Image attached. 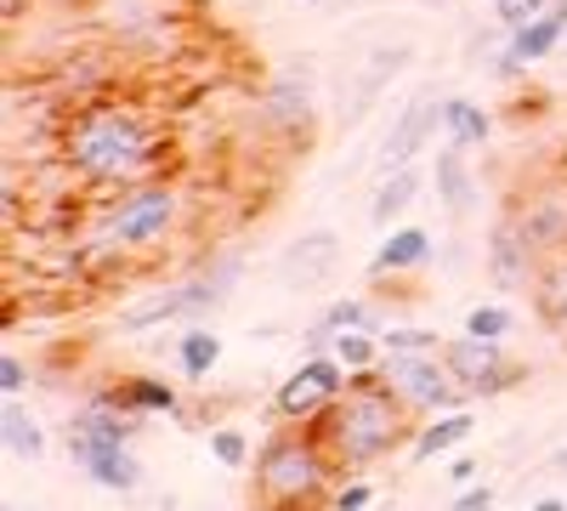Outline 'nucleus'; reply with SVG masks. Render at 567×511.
<instances>
[{
  "label": "nucleus",
  "instance_id": "5",
  "mask_svg": "<svg viewBox=\"0 0 567 511\" xmlns=\"http://www.w3.org/2000/svg\"><path fill=\"white\" fill-rule=\"evenodd\" d=\"M381 381L398 392V403L409 409V415H443V409H465L471 398L460 392V381L449 376V364H443V352H386V364H381Z\"/></svg>",
  "mask_w": 567,
  "mask_h": 511
},
{
  "label": "nucleus",
  "instance_id": "35",
  "mask_svg": "<svg viewBox=\"0 0 567 511\" xmlns=\"http://www.w3.org/2000/svg\"><path fill=\"white\" fill-rule=\"evenodd\" d=\"M477 472H483V467H477L471 454H454V460H449V483H454V489H471V483H477Z\"/></svg>",
  "mask_w": 567,
  "mask_h": 511
},
{
  "label": "nucleus",
  "instance_id": "18",
  "mask_svg": "<svg viewBox=\"0 0 567 511\" xmlns=\"http://www.w3.org/2000/svg\"><path fill=\"white\" fill-rule=\"evenodd\" d=\"M432 182H437V194H443V205H449L454 216H471V211H477V176H471V165H465V149H460V143H449V149L437 154Z\"/></svg>",
  "mask_w": 567,
  "mask_h": 511
},
{
  "label": "nucleus",
  "instance_id": "32",
  "mask_svg": "<svg viewBox=\"0 0 567 511\" xmlns=\"http://www.w3.org/2000/svg\"><path fill=\"white\" fill-rule=\"evenodd\" d=\"M369 505H374V489H369L363 478L336 483V500H329V511H369Z\"/></svg>",
  "mask_w": 567,
  "mask_h": 511
},
{
  "label": "nucleus",
  "instance_id": "4",
  "mask_svg": "<svg viewBox=\"0 0 567 511\" xmlns=\"http://www.w3.org/2000/svg\"><path fill=\"white\" fill-rule=\"evenodd\" d=\"M187 200L176 182L154 176V182H136V188H120L109 200V211L97 216V251L131 256V251H154L171 227L182 222Z\"/></svg>",
  "mask_w": 567,
  "mask_h": 511
},
{
  "label": "nucleus",
  "instance_id": "31",
  "mask_svg": "<svg viewBox=\"0 0 567 511\" xmlns=\"http://www.w3.org/2000/svg\"><path fill=\"white\" fill-rule=\"evenodd\" d=\"M488 7H494L499 29L511 34V29H523V23H534L539 12H550V0H488Z\"/></svg>",
  "mask_w": 567,
  "mask_h": 511
},
{
  "label": "nucleus",
  "instance_id": "28",
  "mask_svg": "<svg viewBox=\"0 0 567 511\" xmlns=\"http://www.w3.org/2000/svg\"><path fill=\"white\" fill-rule=\"evenodd\" d=\"M516 330V313L505 302H477L465 313V336H477V341H505Z\"/></svg>",
  "mask_w": 567,
  "mask_h": 511
},
{
  "label": "nucleus",
  "instance_id": "14",
  "mask_svg": "<svg viewBox=\"0 0 567 511\" xmlns=\"http://www.w3.org/2000/svg\"><path fill=\"white\" fill-rule=\"evenodd\" d=\"M443 125V109L432 103V98H420V103H409L403 114H398V125L386 131V143H381V171H403V165H414V154L432 143V131Z\"/></svg>",
  "mask_w": 567,
  "mask_h": 511
},
{
  "label": "nucleus",
  "instance_id": "7",
  "mask_svg": "<svg viewBox=\"0 0 567 511\" xmlns=\"http://www.w3.org/2000/svg\"><path fill=\"white\" fill-rule=\"evenodd\" d=\"M443 364H449V376L460 381L465 398H499L523 381V364L505 352V341H477L465 330L443 341Z\"/></svg>",
  "mask_w": 567,
  "mask_h": 511
},
{
  "label": "nucleus",
  "instance_id": "13",
  "mask_svg": "<svg viewBox=\"0 0 567 511\" xmlns=\"http://www.w3.org/2000/svg\"><path fill=\"white\" fill-rule=\"evenodd\" d=\"M336 267H341V234H329V227H312V234H301L290 251L278 256V278H284L290 290L323 285Z\"/></svg>",
  "mask_w": 567,
  "mask_h": 511
},
{
  "label": "nucleus",
  "instance_id": "33",
  "mask_svg": "<svg viewBox=\"0 0 567 511\" xmlns=\"http://www.w3.org/2000/svg\"><path fill=\"white\" fill-rule=\"evenodd\" d=\"M23 387H29V364H23L18 352H7V358H0V392L23 398Z\"/></svg>",
  "mask_w": 567,
  "mask_h": 511
},
{
  "label": "nucleus",
  "instance_id": "29",
  "mask_svg": "<svg viewBox=\"0 0 567 511\" xmlns=\"http://www.w3.org/2000/svg\"><path fill=\"white\" fill-rule=\"evenodd\" d=\"M381 347H386V352H443V336L425 330V324H386Z\"/></svg>",
  "mask_w": 567,
  "mask_h": 511
},
{
  "label": "nucleus",
  "instance_id": "9",
  "mask_svg": "<svg viewBox=\"0 0 567 511\" xmlns=\"http://www.w3.org/2000/svg\"><path fill=\"white\" fill-rule=\"evenodd\" d=\"M312 114V63L307 58H290L278 63L261 85V125L272 131H301Z\"/></svg>",
  "mask_w": 567,
  "mask_h": 511
},
{
  "label": "nucleus",
  "instance_id": "39",
  "mask_svg": "<svg viewBox=\"0 0 567 511\" xmlns=\"http://www.w3.org/2000/svg\"><path fill=\"white\" fill-rule=\"evenodd\" d=\"M12 511H34V505H12Z\"/></svg>",
  "mask_w": 567,
  "mask_h": 511
},
{
  "label": "nucleus",
  "instance_id": "21",
  "mask_svg": "<svg viewBox=\"0 0 567 511\" xmlns=\"http://www.w3.org/2000/svg\"><path fill=\"white\" fill-rule=\"evenodd\" d=\"M403 58H409V45H381V52L369 58V69H363V80H358V91H352V103H347L341 125H352V120H363V114H369V103L381 98V85L403 69Z\"/></svg>",
  "mask_w": 567,
  "mask_h": 511
},
{
  "label": "nucleus",
  "instance_id": "37",
  "mask_svg": "<svg viewBox=\"0 0 567 511\" xmlns=\"http://www.w3.org/2000/svg\"><path fill=\"white\" fill-rule=\"evenodd\" d=\"M550 472H567V449H556V454H550Z\"/></svg>",
  "mask_w": 567,
  "mask_h": 511
},
{
  "label": "nucleus",
  "instance_id": "1",
  "mask_svg": "<svg viewBox=\"0 0 567 511\" xmlns=\"http://www.w3.org/2000/svg\"><path fill=\"white\" fill-rule=\"evenodd\" d=\"M165 131L136 98L103 91L58 120V165L85 188H136L165 176Z\"/></svg>",
  "mask_w": 567,
  "mask_h": 511
},
{
  "label": "nucleus",
  "instance_id": "19",
  "mask_svg": "<svg viewBox=\"0 0 567 511\" xmlns=\"http://www.w3.org/2000/svg\"><path fill=\"white\" fill-rule=\"evenodd\" d=\"M103 398L120 403V409H131V415H182V392L171 381H154V376H125Z\"/></svg>",
  "mask_w": 567,
  "mask_h": 511
},
{
  "label": "nucleus",
  "instance_id": "26",
  "mask_svg": "<svg viewBox=\"0 0 567 511\" xmlns=\"http://www.w3.org/2000/svg\"><path fill=\"white\" fill-rule=\"evenodd\" d=\"M336 352L352 376H363V369H381L386 364V347H381V330H336Z\"/></svg>",
  "mask_w": 567,
  "mask_h": 511
},
{
  "label": "nucleus",
  "instance_id": "23",
  "mask_svg": "<svg viewBox=\"0 0 567 511\" xmlns=\"http://www.w3.org/2000/svg\"><path fill=\"white\" fill-rule=\"evenodd\" d=\"M443 131H449V143H460V149H483L488 131H494V114L483 103H471V98H449L443 103Z\"/></svg>",
  "mask_w": 567,
  "mask_h": 511
},
{
  "label": "nucleus",
  "instance_id": "15",
  "mask_svg": "<svg viewBox=\"0 0 567 511\" xmlns=\"http://www.w3.org/2000/svg\"><path fill=\"white\" fill-rule=\"evenodd\" d=\"M432 234H425V227H392V234L381 239V251L369 256V278H403V273H414V267H425L432 262Z\"/></svg>",
  "mask_w": 567,
  "mask_h": 511
},
{
  "label": "nucleus",
  "instance_id": "11",
  "mask_svg": "<svg viewBox=\"0 0 567 511\" xmlns=\"http://www.w3.org/2000/svg\"><path fill=\"white\" fill-rule=\"evenodd\" d=\"M539 267H545V256L528 245V234L516 227V216L505 211L499 222H494V234H488V278L499 290H528L534 278H539Z\"/></svg>",
  "mask_w": 567,
  "mask_h": 511
},
{
  "label": "nucleus",
  "instance_id": "12",
  "mask_svg": "<svg viewBox=\"0 0 567 511\" xmlns=\"http://www.w3.org/2000/svg\"><path fill=\"white\" fill-rule=\"evenodd\" d=\"M69 454H74V467L97 489H109V494H136L142 483H148V478H142V460L125 443H91V438L69 432Z\"/></svg>",
  "mask_w": 567,
  "mask_h": 511
},
{
  "label": "nucleus",
  "instance_id": "10",
  "mask_svg": "<svg viewBox=\"0 0 567 511\" xmlns=\"http://www.w3.org/2000/svg\"><path fill=\"white\" fill-rule=\"evenodd\" d=\"M561 34H567V0H556L550 12H539L534 23H523V29L505 34V52L494 58V74H499V80H516L523 69L545 63L556 45H561Z\"/></svg>",
  "mask_w": 567,
  "mask_h": 511
},
{
  "label": "nucleus",
  "instance_id": "6",
  "mask_svg": "<svg viewBox=\"0 0 567 511\" xmlns=\"http://www.w3.org/2000/svg\"><path fill=\"white\" fill-rule=\"evenodd\" d=\"M347 387H352V369H347L336 352H307L296 376L278 387L272 415H278V421H290V427H312Z\"/></svg>",
  "mask_w": 567,
  "mask_h": 511
},
{
  "label": "nucleus",
  "instance_id": "38",
  "mask_svg": "<svg viewBox=\"0 0 567 511\" xmlns=\"http://www.w3.org/2000/svg\"><path fill=\"white\" fill-rule=\"evenodd\" d=\"M307 7H329V0H307Z\"/></svg>",
  "mask_w": 567,
  "mask_h": 511
},
{
  "label": "nucleus",
  "instance_id": "36",
  "mask_svg": "<svg viewBox=\"0 0 567 511\" xmlns=\"http://www.w3.org/2000/svg\"><path fill=\"white\" fill-rule=\"evenodd\" d=\"M528 511H567V500H556V494H550V500H534Z\"/></svg>",
  "mask_w": 567,
  "mask_h": 511
},
{
  "label": "nucleus",
  "instance_id": "2",
  "mask_svg": "<svg viewBox=\"0 0 567 511\" xmlns=\"http://www.w3.org/2000/svg\"><path fill=\"white\" fill-rule=\"evenodd\" d=\"M409 421H414V415L381 381V369H363V376H352V387L312 421V432L323 438L329 454H336L341 472H363V467L386 460L409 438Z\"/></svg>",
  "mask_w": 567,
  "mask_h": 511
},
{
  "label": "nucleus",
  "instance_id": "27",
  "mask_svg": "<svg viewBox=\"0 0 567 511\" xmlns=\"http://www.w3.org/2000/svg\"><path fill=\"white\" fill-rule=\"evenodd\" d=\"M323 324H329V330H386L381 302H374V296H341V302H329L323 307Z\"/></svg>",
  "mask_w": 567,
  "mask_h": 511
},
{
  "label": "nucleus",
  "instance_id": "16",
  "mask_svg": "<svg viewBox=\"0 0 567 511\" xmlns=\"http://www.w3.org/2000/svg\"><path fill=\"white\" fill-rule=\"evenodd\" d=\"M471 432H477V415L471 409H443L432 415L414 438H409V460H437V454H454L471 443Z\"/></svg>",
  "mask_w": 567,
  "mask_h": 511
},
{
  "label": "nucleus",
  "instance_id": "25",
  "mask_svg": "<svg viewBox=\"0 0 567 511\" xmlns=\"http://www.w3.org/2000/svg\"><path fill=\"white\" fill-rule=\"evenodd\" d=\"M216 364H221V336H216V330H187V336H176V376H182V381H205Z\"/></svg>",
  "mask_w": 567,
  "mask_h": 511
},
{
  "label": "nucleus",
  "instance_id": "3",
  "mask_svg": "<svg viewBox=\"0 0 567 511\" xmlns=\"http://www.w3.org/2000/svg\"><path fill=\"white\" fill-rule=\"evenodd\" d=\"M336 454L323 449L312 427H278L256 449V472H250V500L256 511H329L336 500Z\"/></svg>",
  "mask_w": 567,
  "mask_h": 511
},
{
  "label": "nucleus",
  "instance_id": "22",
  "mask_svg": "<svg viewBox=\"0 0 567 511\" xmlns=\"http://www.w3.org/2000/svg\"><path fill=\"white\" fill-rule=\"evenodd\" d=\"M0 432H7V454H12V460H23V467L45 454V432H40L34 409H29L23 398H7V415H0Z\"/></svg>",
  "mask_w": 567,
  "mask_h": 511
},
{
  "label": "nucleus",
  "instance_id": "20",
  "mask_svg": "<svg viewBox=\"0 0 567 511\" xmlns=\"http://www.w3.org/2000/svg\"><path fill=\"white\" fill-rule=\"evenodd\" d=\"M534 307L545 318V330H556L567 341V251L545 256L539 278H534Z\"/></svg>",
  "mask_w": 567,
  "mask_h": 511
},
{
  "label": "nucleus",
  "instance_id": "30",
  "mask_svg": "<svg viewBox=\"0 0 567 511\" xmlns=\"http://www.w3.org/2000/svg\"><path fill=\"white\" fill-rule=\"evenodd\" d=\"M210 454L221 460L227 472H245V467H256V449H250V438H245L239 427H216V432H210Z\"/></svg>",
  "mask_w": 567,
  "mask_h": 511
},
{
  "label": "nucleus",
  "instance_id": "8",
  "mask_svg": "<svg viewBox=\"0 0 567 511\" xmlns=\"http://www.w3.org/2000/svg\"><path fill=\"white\" fill-rule=\"evenodd\" d=\"M505 211L516 216V227L528 234V245H534L539 256L567 251V182H539L534 194L511 200Z\"/></svg>",
  "mask_w": 567,
  "mask_h": 511
},
{
  "label": "nucleus",
  "instance_id": "24",
  "mask_svg": "<svg viewBox=\"0 0 567 511\" xmlns=\"http://www.w3.org/2000/svg\"><path fill=\"white\" fill-rule=\"evenodd\" d=\"M414 194H420V171H414V165L386 171V176H381V188H374L369 222H374V227H392V222H398V211H409V205H414Z\"/></svg>",
  "mask_w": 567,
  "mask_h": 511
},
{
  "label": "nucleus",
  "instance_id": "34",
  "mask_svg": "<svg viewBox=\"0 0 567 511\" xmlns=\"http://www.w3.org/2000/svg\"><path fill=\"white\" fill-rule=\"evenodd\" d=\"M449 511H494V489H488V483H471V489L454 494Z\"/></svg>",
  "mask_w": 567,
  "mask_h": 511
},
{
  "label": "nucleus",
  "instance_id": "17",
  "mask_svg": "<svg viewBox=\"0 0 567 511\" xmlns=\"http://www.w3.org/2000/svg\"><path fill=\"white\" fill-rule=\"evenodd\" d=\"M136 421H142V415H131V409H120V403H109V398L97 392V398L74 415L69 432H74V438H91V443H125V449H131V438L142 432Z\"/></svg>",
  "mask_w": 567,
  "mask_h": 511
}]
</instances>
